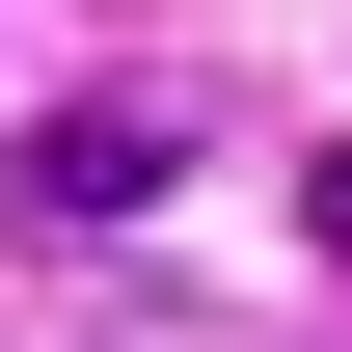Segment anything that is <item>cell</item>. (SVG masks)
<instances>
[{"instance_id": "1", "label": "cell", "mask_w": 352, "mask_h": 352, "mask_svg": "<svg viewBox=\"0 0 352 352\" xmlns=\"http://www.w3.org/2000/svg\"><path fill=\"white\" fill-rule=\"evenodd\" d=\"M163 163H190V109H135V82L109 109H28V135H0V217H28V244H109Z\"/></svg>"}, {"instance_id": "2", "label": "cell", "mask_w": 352, "mask_h": 352, "mask_svg": "<svg viewBox=\"0 0 352 352\" xmlns=\"http://www.w3.org/2000/svg\"><path fill=\"white\" fill-rule=\"evenodd\" d=\"M298 217H325V271H352V163H325V190H298Z\"/></svg>"}]
</instances>
